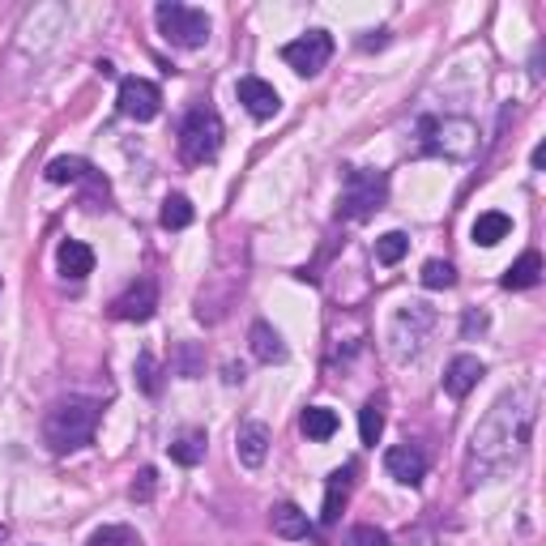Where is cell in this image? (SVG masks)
Returning a JSON list of instances; mask_svg holds the SVG:
<instances>
[{
	"label": "cell",
	"instance_id": "6da1fadb",
	"mask_svg": "<svg viewBox=\"0 0 546 546\" xmlns=\"http://www.w3.org/2000/svg\"><path fill=\"white\" fill-rule=\"evenodd\" d=\"M529 427H534V410L521 406V393L500 397L495 410L487 414V423L478 427L474 440H470V470L474 474L504 470V465L525 448Z\"/></svg>",
	"mask_w": 546,
	"mask_h": 546
},
{
	"label": "cell",
	"instance_id": "7a4b0ae2",
	"mask_svg": "<svg viewBox=\"0 0 546 546\" xmlns=\"http://www.w3.org/2000/svg\"><path fill=\"white\" fill-rule=\"evenodd\" d=\"M94 427H99V406L86 397H69L47 410L43 440L52 453H73V448H86L94 440Z\"/></svg>",
	"mask_w": 546,
	"mask_h": 546
},
{
	"label": "cell",
	"instance_id": "3957f363",
	"mask_svg": "<svg viewBox=\"0 0 546 546\" xmlns=\"http://www.w3.org/2000/svg\"><path fill=\"white\" fill-rule=\"evenodd\" d=\"M222 150V116L214 107L197 103L180 124V154L184 163H214Z\"/></svg>",
	"mask_w": 546,
	"mask_h": 546
},
{
	"label": "cell",
	"instance_id": "277c9868",
	"mask_svg": "<svg viewBox=\"0 0 546 546\" xmlns=\"http://www.w3.org/2000/svg\"><path fill=\"white\" fill-rule=\"evenodd\" d=\"M423 150L427 154H444V158H470L478 150V128L465 116H444V120H423Z\"/></svg>",
	"mask_w": 546,
	"mask_h": 546
},
{
	"label": "cell",
	"instance_id": "5b68a950",
	"mask_svg": "<svg viewBox=\"0 0 546 546\" xmlns=\"http://www.w3.org/2000/svg\"><path fill=\"white\" fill-rule=\"evenodd\" d=\"M154 22H158V30H163V39L167 43H175V47H205V39H210V18H205L201 9H188V5H158L154 9Z\"/></svg>",
	"mask_w": 546,
	"mask_h": 546
},
{
	"label": "cell",
	"instance_id": "8992f818",
	"mask_svg": "<svg viewBox=\"0 0 546 546\" xmlns=\"http://www.w3.org/2000/svg\"><path fill=\"white\" fill-rule=\"evenodd\" d=\"M384 197H389V180L380 171H346V188H342V218L359 222L372 218Z\"/></svg>",
	"mask_w": 546,
	"mask_h": 546
},
{
	"label": "cell",
	"instance_id": "52a82bcc",
	"mask_svg": "<svg viewBox=\"0 0 546 546\" xmlns=\"http://www.w3.org/2000/svg\"><path fill=\"white\" fill-rule=\"evenodd\" d=\"M436 329V308H427V303H406L397 316H393V355L406 363L423 350L427 333Z\"/></svg>",
	"mask_w": 546,
	"mask_h": 546
},
{
	"label": "cell",
	"instance_id": "ba28073f",
	"mask_svg": "<svg viewBox=\"0 0 546 546\" xmlns=\"http://www.w3.org/2000/svg\"><path fill=\"white\" fill-rule=\"evenodd\" d=\"M116 107H120V116L146 124L163 111V90H158L154 82H146V77H124L120 94H116Z\"/></svg>",
	"mask_w": 546,
	"mask_h": 546
},
{
	"label": "cell",
	"instance_id": "9c48e42d",
	"mask_svg": "<svg viewBox=\"0 0 546 546\" xmlns=\"http://www.w3.org/2000/svg\"><path fill=\"white\" fill-rule=\"evenodd\" d=\"M329 56H333V39L325 35V30H308L303 39L282 47V60L291 64L295 73H303V77H316L329 64Z\"/></svg>",
	"mask_w": 546,
	"mask_h": 546
},
{
	"label": "cell",
	"instance_id": "30bf717a",
	"mask_svg": "<svg viewBox=\"0 0 546 546\" xmlns=\"http://www.w3.org/2000/svg\"><path fill=\"white\" fill-rule=\"evenodd\" d=\"M384 470H389V478H397V483L419 487L427 478V457L419 444H393L389 453H384Z\"/></svg>",
	"mask_w": 546,
	"mask_h": 546
},
{
	"label": "cell",
	"instance_id": "8fae6325",
	"mask_svg": "<svg viewBox=\"0 0 546 546\" xmlns=\"http://www.w3.org/2000/svg\"><path fill=\"white\" fill-rule=\"evenodd\" d=\"M158 308V286L150 278L133 282L124 295H116V303H111V316L116 320H150Z\"/></svg>",
	"mask_w": 546,
	"mask_h": 546
},
{
	"label": "cell",
	"instance_id": "7c38bea8",
	"mask_svg": "<svg viewBox=\"0 0 546 546\" xmlns=\"http://www.w3.org/2000/svg\"><path fill=\"white\" fill-rule=\"evenodd\" d=\"M269 444H273V436H269L265 423H256V419L239 423V431H235V457H239V465L256 470V465L269 457Z\"/></svg>",
	"mask_w": 546,
	"mask_h": 546
},
{
	"label": "cell",
	"instance_id": "4fadbf2b",
	"mask_svg": "<svg viewBox=\"0 0 546 546\" xmlns=\"http://www.w3.org/2000/svg\"><path fill=\"white\" fill-rule=\"evenodd\" d=\"M235 94H239V103L248 107V116H256V120L278 116V107H282L278 90H273L269 82H261V77H244V82L235 86Z\"/></svg>",
	"mask_w": 546,
	"mask_h": 546
},
{
	"label": "cell",
	"instance_id": "5bb4252c",
	"mask_svg": "<svg viewBox=\"0 0 546 546\" xmlns=\"http://www.w3.org/2000/svg\"><path fill=\"white\" fill-rule=\"evenodd\" d=\"M483 372H487V367L478 363L474 355H457L453 363L444 367V393H448V397H457V401H461V397H470V393H474V384L483 380Z\"/></svg>",
	"mask_w": 546,
	"mask_h": 546
},
{
	"label": "cell",
	"instance_id": "9a60e30c",
	"mask_svg": "<svg viewBox=\"0 0 546 546\" xmlns=\"http://www.w3.org/2000/svg\"><path fill=\"white\" fill-rule=\"evenodd\" d=\"M43 175L52 184H107V180H99V171H94L86 158H69V154L52 158V163L43 167Z\"/></svg>",
	"mask_w": 546,
	"mask_h": 546
},
{
	"label": "cell",
	"instance_id": "2e32d148",
	"mask_svg": "<svg viewBox=\"0 0 546 546\" xmlns=\"http://www.w3.org/2000/svg\"><path fill=\"white\" fill-rule=\"evenodd\" d=\"M56 265H60L64 278L82 282V278H90V273H94V252L82 244V239H64L60 252H56Z\"/></svg>",
	"mask_w": 546,
	"mask_h": 546
},
{
	"label": "cell",
	"instance_id": "e0dca14e",
	"mask_svg": "<svg viewBox=\"0 0 546 546\" xmlns=\"http://www.w3.org/2000/svg\"><path fill=\"white\" fill-rule=\"evenodd\" d=\"M538 282H542V256L534 248L521 252V261H512L500 278L504 291H529V286H538Z\"/></svg>",
	"mask_w": 546,
	"mask_h": 546
},
{
	"label": "cell",
	"instance_id": "ac0fdd59",
	"mask_svg": "<svg viewBox=\"0 0 546 546\" xmlns=\"http://www.w3.org/2000/svg\"><path fill=\"white\" fill-rule=\"evenodd\" d=\"M248 346L252 355L261 363H282L286 359V346H282V333L269 325V320H256V325L248 329Z\"/></svg>",
	"mask_w": 546,
	"mask_h": 546
},
{
	"label": "cell",
	"instance_id": "d6986e66",
	"mask_svg": "<svg viewBox=\"0 0 546 546\" xmlns=\"http://www.w3.org/2000/svg\"><path fill=\"white\" fill-rule=\"evenodd\" d=\"M350 474H355V465H342V470L329 474V491H325V512H320V525H333L337 517H342L346 495H350Z\"/></svg>",
	"mask_w": 546,
	"mask_h": 546
},
{
	"label": "cell",
	"instance_id": "ffe728a7",
	"mask_svg": "<svg viewBox=\"0 0 546 546\" xmlns=\"http://www.w3.org/2000/svg\"><path fill=\"white\" fill-rule=\"evenodd\" d=\"M273 534H278V538H308V512H303L299 504H278V508H273Z\"/></svg>",
	"mask_w": 546,
	"mask_h": 546
},
{
	"label": "cell",
	"instance_id": "44dd1931",
	"mask_svg": "<svg viewBox=\"0 0 546 546\" xmlns=\"http://www.w3.org/2000/svg\"><path fill=\"white\" fill-rule=\"evenodd\" d=\"M299 427H303V436H308V440L325 444V440L337 436V414L329 406H308V410H303V419H299Z\"/></svg>",
	"mask_w": 546,
	"mask_h": 546
},
{
	"label": "cell",
	"instance_id": "7402d4cb",
	"mask_svg": "<svg viewBox=\"0 0 546 546\" xmlns=\"http://www.w3.org/2000/svg\"><path fill=\"white\" fill-rule=\"evenodd\" d=\"M508 231H512V218H508V214H500V210L478 214V222H474V244L495 248L500 239H508Z\"/></svg>",
	"mask_w": 546,
	"mask_h": 546
},
{
	"label": "cell",
	"instance_id": "603a6c76",
	"mask_svg": "<svg viewBox=\"0 0 546 546\" xmlns=\"http://www.w3.org/2000/svg\"><path fill=\"white\" fill-rule=\"evenodd\" d=\"M205 448H210L205 431H184V436L171 440V461L175 465H201L205 461Z\"/></svg>",
	"mask_w": 546,
	"mask_h": 546
},
{
	"label": "cell",
	"instance_id": "cb8c5ba5",
	"mask_svg": "<svg viewBox=\"0 0 546 546\" xmlns=\"http://www.w3.org/2000/svg\"><path fill=\"white\" fill-rule=\"evenodd\" d=\"M133 376H137V389L146 393V397H158V393H163V363H158L150 350H141V355H137Z\"/></svg>",
	"mask_w": 546,
	"mask_h": 546
},
{
	"label": "cell",
	"instance_id": "d4e9b609",
	"mask_svg": "<svg viewBox=\"0 0 546 546\" xmlns=\"http://www.w3.org/2000/svg\"><path fill=\"white\" fill-rule=\"evenodd\" d=\"M158 222H163L167 231H184V227H192V201L184 197V192H171V197L163 201V214H158Z\"/></svg>",
	"mask_w": 546,
	"mask_h": 546
},
{
	"label": "cell",
	"instance_id": "484cf974",
	"mask_svg": "<svg viewBox=\"0 0 546 546\" xmlns=\"http://www.w3.org/2000/svg\"><path fill=\"white\" fill-rule=\"evenodd\" d=\"M171 372L184 376V380H197L205 372V355L192 342H180V346H175V355H171Z\"/></svg>",
	"mask_w": 546,
	"mask_h": 546
},
{
	"label": "cell",
	"instance_id": "4316f807",
	"mask_svg": "<svg viewBox=\"0 0 546 546\" xmlns=\"http://www.w3.org/2000/svg\"><path fill=\"white\" fill-rule=\"evenodd\" d=\"M380 431H384V397H372L359 410V436H363V444H376Z\"/></svg>",
	"mask_w": 546,
	"mask_h": 546
},
{
	"label": "cell",
	"instance_id": "83f0119b",
	"mask_svg": "<svg viewBox=\"0 0 546 546\" xmlns=\"http://www.w3.org/2000/svg\"><path fill=\"white\" fill-rule=\"evenodd\" d=\"M86 546H141V534L128 525H103L86 538Z\"/></svg>",
	"mask_w": 546,
	"mask_h": 546
},
{
	"label": "cell",
	"instance_id": "f1b7e54d",
	"mask_svg": "<svg viewBox=\"0 0 546 546\" xmlns=\"http://www.w3.org/2000/svg\"><path fill=\"white\" fill-rule=\"evenodd\" d=\"M406 252H410V239L401 231H389V235L376 239V265H397Z\"/></svg>",
	"mask_w": 546,
	"mask_h": 546
},
{
	"label": "cell",
	"instance_id": "f546056e",
	"mask_svg": "<svg viewBox=\"0 0 546 546\" xmlns=\"http://www.w3.org/2000/svg\"><path fill=\"white\" fill-rule=\"evenodd\" d=\"M419 278H423V286H427V291H448V286L457 282V269L448 265V261H427Z\"/></svg>",
	"mask_w": 546,
	"mask_h": 546
},
{
	"label": "cell",
	"instance_id": "4dcf8cb0",
	"mask_svg": "<svg viewBox=\"0 0 546 546\" xmlns=\"http://www.w3.org/2000/svg\"><path fill=\"white\" fill-rule=\"evenodd\" d=\"M346 546H389V534L376 529V525H355V529H350V538H346Z\"/></svg>",
	"mask_w": 546,
	"mask_h": 546
},
{
	"label": "cell",
	"instance_id": "1f68e13d",
	"mask_svg": "<svg viewBox=\"0 0 546 546\" xmlns=\"http://www.w3.org/2000/svg\"><path fill=\"white\" fill-rule=\"evenodd\" d=\"M154 487H158V474H154V465H146V470L137 474V483H133V500L137 504H150L154 500Z\"/></svg>",
	"mask_w": 546,
	"mask_h": 546
},
{
	"label": "cell",
	"instance_id": "d6a6232c",
	"mask_svg": "<svg viewBox=\"0 0 546 546\" xmlns=\"http://www.w3.org/2000/svg\"><path fill=\"white\" fill-rule=\"evenodd\" d=\"M474 329H487V316H483V312H478V316H474V312L465 316V333H474Z\"/></svg>",
	"mask_w": 546,
	"mask_h": 546
},
{
	"label": "cell",
	"instance_id": "836d02e7",
	"mask_svg": "<svg viewBox=\"0 0 546 546\" xmlns=\"http://www.w3.org/2000/svg\"><path fill=\"white\" fill-rule=\"evenodd\" d=\"M227 380H231V384H239V380H244V367H235V363H227Z\"/></svg>",
	"mask_w": 546,
	"mask_h": 546
},
{
	"label": "cell",
	"instance_id": "e575fe53",
	"mask_svg": "<svg viewBox=\"0 0 546 546\" xmlns=\"http://www.w3.org/2000/svg\"><path fill=\"white\" fill-rule=\"evenodd\" d=\"M5 538H9V529H5V525H0V546H5Z\"/></svg>",
	"mask_w": 546,
	"mask_h": 546
}]
</instances>
